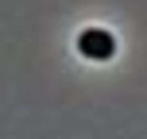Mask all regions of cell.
<instances>
[{
    "label": "cell",
    "instance_id": "obj_1",
    "mask_svg": "<svg viewBox=\"0 0 147 139\" xmlns=\"http://www.w3.org/2000/svg\"><path fill=\"white\" fill-rule=\"evenodd\" d=\"M78 50L85 54V58L109 62L112 54H116V39H112L109 31H101V27H89V31H81V35H78Z\"/></svg>",
    "mask_w": 147,
    "mask_h": 139
}]
</instances>
